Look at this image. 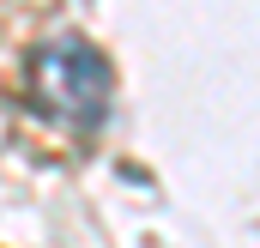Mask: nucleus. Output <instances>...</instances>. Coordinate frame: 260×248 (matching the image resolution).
Here are the masks:
<instances>
[{
  "instance_id": "f257e3e1",
  "label": "nucleus",
  "mask_w": 260,
  "mask_h": 248,
  "mask_svg": "<svg viewBox=\"0 0 260 248\" xmlns=\"http://www.w3.org/2000/svg\"><path fill=\"white\" fill-rule=\"evenodd\" d=\"M24 97L30 109L61 133H97L109 115V97H115V73L103 61L97 43L85 37H49L30 49L24 61Z\"/></svg>"
}]
</instances>
